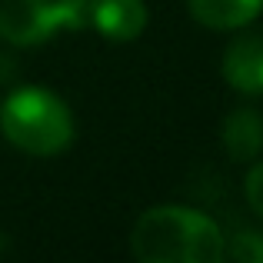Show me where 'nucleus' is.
<instances>
[{"label":"nucleus","mask_w":263,"mask_h":263,"mask_svg":"<svg viewBox=\"0 0 263 263\" xmlns=\"http://www.w3.org/2000/svg\"><path fill=\"white\" fill-rule=\"evenodd\" d=\"M130 250L140 263H220L223 230L193 206L163 203L137 217Z\"/></svg>","instance_id":"1"},{"label":"nucleus","mask_w":263,"mask_h":263,"mask_svg":"<svg viewBox=\"0 0 263 263\" xmlns=\"http://www.w3.org/2000/svg\"><path fill=\"white\" fill-rule=\"evenodd\" d=\"M0 134L30 157H57L77 137L73 114L53 90L20 87L0 103Z\"/></svg>","instance_id":"2"},{"label":"nucleus","mask_w":263,"mask_h":263,"mask_svg":"<svg viewBox=\"0 0 263 263\" xmlns=\"http://www.w3.org/2000/svg\"><path fill=\"white\" fill-rule=\"evenodd\" d=\"M84 27H90V0H0V40L10 47H37Z\"/></svg>","instance_id":"3"},{"label":"nucleus","mask_w":263,"mask_h":263,"mask_svg":"<svg viewBox=\"0 0 263 263\" xmlns=\"http://www.w3.org/2000/svg\"><path fill=\"white\" fill-rule=\"evenodd\" d=\"M223 80L240 93H263V27H240V33L227 44Z\"/></svg>","instance_id":"4"},{"label":"nucleus","mask_w":263,"mask_h":263,"mask_svg":"<svg viewBox=\"0 0 263 263\" xmlns=\"http://www.w3.org/2000/svg\"><path fill=\"white\" fill-rule=\"evenodd\" d=\"M90 27L107 40H137L147 30V4L143 0H90Z\"/></svg>","instance_id":"5"},{"label":"nucleus","mask_w":263,"mask_h":263,"mask_svg":"<svg viewBox=\"0 0 263 263\" xmlns=\"http://www.w3.org/2000/svg\"><path fill=\"white\" fill-rule=\"evenodd\" d=\"M220 140L233 163H250L263 150V117L253 107H237L223 117Z\"/></svg>","instance_id":"6"},{"label":"nucleus","mask_w":263,"mask_h":263,"mask_svg":"<svg viewBox=\"0 0 263 263\" xmlns=\"http://www.w3.org/2000/svg\"><path fill=\"white\" fill-rule=\"evenodd\" d=\"M190 17L210 30H240L253 24L263 10V0H186Z\"/></svg>","instance_id":"7"},{"label":"nucleus","mask_w":263,"mask_h":263,"mask_svg":"<svg viewBox=\"0 0 263 263\" xmlns=\"http://www.w3.org/2000/svg\"><path fill=\"white\" fill-rule=\"evenodd\" d=\"M223 260L237 263H263V233L260 230H240L237 237H223Z\"/></svg>","instance_id":"8"},{"label":"nucleus","mask_w":263,"mask_h":263,"mask_svg":"<svg viewBox=\"0 0 263 263\" xmlns=\"http://www.w3.org/2000/svg\"><path fill=\"white\" fill-rule=\"evenodd\" d=\"M243 193H247V203H250V210L263 217V160L250 167L247 183H243Z\"/></svg>","instance_id":"9"},{"label":"nucleus","mask_w":263,"mask_h":263,"mask_svg":"<svg viewBox=\"0 0 263 263\" xmlns=\"http://www.w3.org/2000/svg\"><path fill=\"white\" fill-rule=\"evenodd\" d=\"M4 247H7V237H4V233H0V253H4Z\"/></svg>","instance_id":"10"}]
</instances>
